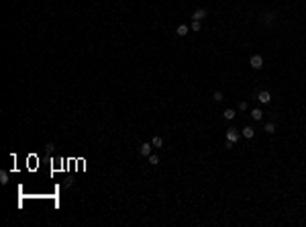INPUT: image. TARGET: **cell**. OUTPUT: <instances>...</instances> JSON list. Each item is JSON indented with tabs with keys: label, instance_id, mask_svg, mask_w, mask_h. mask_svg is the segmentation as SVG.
<instances>
[{
	"label": "cell",
	"instance_id": "obj_1",
	"mask_svg": "<svg viewBox=\"0 0 306 227\" xmlns=\"http://www.w3.org/2000/svg\"><path fill=\"white\" fill-rule=\"evenodd\" d=\"M249 66H251L253 70H261V68H263V57H261L259 53L251 55V59H249Z\"/></svg>",
	"mask_w": 306,
	"mask_h": 227
},
{
	"label": "cell",
	"instance_id": "obj_2",
	"mask_svg": "<svg viewBox=\"0 0 306 227\" xmlns=\"http://www.w3.org/2000/svg\"><path fill=\"white\" fill-rule=\"evenodd\" d=\"M239 137H241V133H239L235 127H231V129H227V141H239Z\"/></svg>",
	"mask_w": 306,
	"mask_h": 227
},
{
	"label": "cell",
	"instance_id": "obj_3",
	"mask_svg": "<svg viewBox=\"0 0 306 227\" xmlns=\"http://www.w3.org/2000/svg\"><path fill=\"white\" fill-rule=\"evenodd\" d=\"M257 100L261 104H269V100H272V94L267 92V90H261V92H257Z\"/></svg>",
	"mask_w": 306,
	"mask_h": 227
},
{
	"label": "cell",
	"instance_id": "obj_4",
	"mask_svg": "<svg viewBox=\"0 0 306 227\" xmlns=\"http://www.w3.org/2000/svg\"><path fill=\"white\" fill-rule=\"evenodd\" d=\"M151 149H153L151 143H143L141 148H139V153H141L143 158H149V156H151Z\"/></svg>",
	"mask_w": 306,
	"mask_h": 227
},
{
	"label": "cell",
	"instance_id": "obj_5",
	"mask_svg": "<svg viewBox=\"0 0 306 227\" xmlns=\"http://www.w3.org/2000/svg\"><path fill=\"white\" fill-rule=\"evenodd\" d=\"M206 15H208V12L204 8H196L194 15H192V20H202V19H206Z\"/></svg>",
	"mask_w": 306,
	"mask_h": 227
},
{
	"label": "cell",
	"instance_id": "obj_6",
	"mask_svg": "<svg viewBox=\"0 0 306 227\" xmlns=\"http://www.w3.org/2000/svg\"><path fill=\"white\" fill-rule=\"evenodd\" d=\"M188 33H190V27L188 25H180L178 29H175V35H178V37H186Z\"/></svg>",
	"mask_w": 306,
	"mask_h": 227
},
{
	"label": "cell",
	"instance_id": "obj_7",
	"mask_svg": "<svg viewBox=\"0 0 306 227\" xmlns=\"http://www.w3.org/2000/svg\"><path fill=\"white\" fill-rule=\"evenodd\" d=\"M241 135H243L245 139H253V135H255V129H253V127H243Z\"/></svg>",
	"mask_w": 306,
	"mask_h": 227
},
{
	"label": "cell",
	"instance_id": "obj_8",
	"mask_svg": "<svg viewBox=\"0 0 306 227\" xmlns=\"http://www.w3.org/2000/svg\"><path fill=\"white\" fill-rule=\"evenodd\" d=\"M251 119H253V121H261V119H263V111L261 109H253L251 111Z\"/></svg>",
	"mask_w": 306,
	"mask_h": 227
},
{
	"label": "cell",
	"instance_id": "obj_9",
	"mask_svg": "<svg viewBox=\"0 0 306 227\" xmlns=\"http://www.w3.org/2000/svg\"><path fill=\"white\" fill-rule=\"evenodd\" d=\"M263 20H265L267 25H272L273 20H276V15L273 12H263Z\"/></svg>",
	"mask_w": 306,
	"mask_h": 227
},
{
	"label": "cell",
	"instance_id": "obj_10",
	"mask_svg": "<svg viewBox=\"0 0 306 227\" xmlns=\"http://www.w3.org/2000/svg\"><path fill=\"white\" fill-rule=\"evenodd\" d=\"M263 131H265L267 135H273V133H276V125H273V123H265V127H263Z\"/></svg>",
	"mask_w": 306,
	"mask_h": 227
},
{
	"label": "cell",
	"instance_id": "obj_11",
	"mask_svg": "<svg viewBox=\"0 0 306 227\" xmlns=\"http://www.w3.org/2000/svg\"><path fill=\"white\" fill-rule=\"evenodd\" d=\"M151 145H153V148H161V145H163V139H161L159 135H155V137L151 139Z\"/></svg>",
	"mask_w": 306,
	"mask_h": 227
},
{
	"label": "cell",
	"instance_id": "obj_12",
	"mask_svg": "<svg viewBox=\"0 0 306 227\" xmlns=\"http://www.w3.org/2000/svg\"><path fill=\"white\" fill-rule=\"evenodd\" d=\"M223 115H224V119H227V121H233V119H235V111H233V109H227Z\"/></svg>",
	"mask_w": 306,
	"mask_h": 227
},
{
	"label": "cell",
	"instance_id": "obj_13",
	"mask_svg": "<svg viewBox=\"0 0 306 227\" xmlns=\"http://www.w3.org/2000/svg\"><path fill=\"white\" fill-rule=\"evenodd\" d=\"M190 29L194 31V33H196V31H200V29H202V25H200V20H192V25H190Z\"/></svg>",
	"mask_w": 306,
	"mask_h": 227
},
{
	"label": "cell",
	"instance_id": "obj_14",
	"mask_svg": "<svg viewBox=\"0 0 306 227\" xmlns=\"http://www.w3.org/2000/svg\"><path fill=\"white\" fill-rule=\"evenodd\" d=\"M149 164H151V166H157V164H159V158H157L155 153H151V156H149Z\"/></svg>",
	"mask_w": 306,
	"mask_h": 227
},
{
	"label": "cell",
	"instance_id": "obj_15",
	"mask_svg": "<svg viewBox=\"0 0 306 227\" xmlns=\"http://www.w3.org/2000/svg\"><path fill=\"white\" fill-rule=\"evenodd\" d=\"M0 182H2V184H8V174H6V172H0Z\"/></svg>",
	"mask_w": 306,
	"mask_h": 227
},
{
	"label": "cell",
	"instance_id": "obj_16",
	"mask_svg": "<svg viewBox=\"0 0 306 227\" xmlns=\"http://www.w3.org/2000/svg\"><path fill=\"white\" fill-rule=\"evenodd\" d=\"M212 98L216 100V102H220V100H223L224 96H223V92H220V90H216V92H214V96H212Z\"/></svg>",
	"mask_w": 306,
	"mask_h": 227
},
{
	"label": "cell",
	"instance_id": "obj_17",
	"mask_svg": "<svg viewBox=\"0 0 306 227\" xmlns=\"http://www.w3.org/2000/svg\"><path fill=\"white\" fill-rule=\"evenodd\" d=\"M247 109H249L247 102H239V111H241V113H243V111H247Z\"/></svg>",
	"mask_w": 306,
	"mask_h": 227
}]
</instances>
